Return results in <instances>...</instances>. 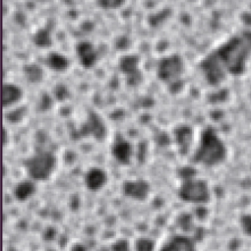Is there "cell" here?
Returning a JSON list of instances; mask_svg holds the SVG:
<instances>
[{"mask_svg": "<svg viewBox=\"0 0 251 251\" xmlns=\"http://www.w3.org/2000/svg\"><path fill=\"white\" fill-rule=\"evenodd\" d=\"M226 156V145L219 133L211 127L202 130L195 145L194 162L205 167H216L222 164Z\"/></svg>", "mask_w": 251, "mask_h": 251, "instance_id": "obj_1", "label": "cell"}, {"mask_svg": "<svg viewBox=\"0 0 251 251\" xmlns=\"http://www.w3.org/2000/svg\"><path fill=\"white\" fill-rule=\"evenodd\" d=\"M56 165L55 155L47 150H41L32 154L24 162L28 177L35 181L48 180L53 175Z\"/></svg>", "mask_w": 251, "mask_h": 251, "instance_id": "obj_2", "label": "cell"}, {"mask_svg": "<svg viewBox=\"0 0 251 251\" xmlns=\"http://www.w3.org/2000/svg\"><path fill=\"white\" fill-rule=\"evenodd\" d=\"M178 197L190 204L201 205L209 202L211 190L208 182L197 176L184 177L178 187Z\"/></svg>", "mask_w": 251, "mask_h": 251, "instance_id": "obj_3", "label": "cell"}, {"mask_svg": "<svg viewBox=\"0 0 251 251\" xmlns=\"http://www.w3.org/2000/svg\"><path fill=\"white\" fill-rule=\"evenodd\" d=\"M184 63L178 54H171L163 57L157 66L158 78L165 82L172 84L180 79L183 73Z\"/></svg>", "mask_w": 251, "mask_h": 251, "instance_id": "obj_4", "label": "cell"}, {"mask_svg": "<svg viewBox=\"0 0 251 251\" xmlns=\"http://www.w3.org/2000/svg\"><path fill=\"white\" fill-rule=\"evenodd\" d=\"M140 58L135 54L124 55L119 61V68L122 73L126 76L127 82L134 85L139 82L141 77L140 74Z\"/></svg>", "mask_w": 251, "mask_h": 251, "instance_id": "obj_5", "label": "cell"}, {"mask_svg": "<svg viewBox=\"0 0 251 251\" xmlns=\"http://www.w3.org/2000/svg\"><path fill=\"white\" fill-rule=\"evenodd\" d=\"M123 193L130 199L143 201L149 196L150 185L145 179H130L123 184Z\"/></svg>", "mask_w": 251, "mask_h": 251, "instance_id": "obj_6", "label": "cell"}, {"mask_svg": "<svg viewBox=\"0 0 251 251\" xmlns=\"http://www.w3.org/2000/svg\"><path fill=\"white\" fill-rule=\"evenodd\" d=\"M158 251H196L195 242L187 235L176 234L167 240Z\"/></svg>", "mask_w": 251, "mask_h": 251, "instance_id": "obj_7", "label": "cell"}, {"mask_svg": "<svg viewBox=\"0 0 251 251\" xmlns=\"http://www.w3.org/2000/svg\"><path fill=\"white\" fill-rule=\"evenodd\" d=\"M108 180L107 174L105 171L100 168H92L85 175V185L86 187L94 192L102 189Z\"/></svg>", "mask_w": 251, "mask_h": 251, "instance_id": "obj_8", "label": "cell"}, {"mask_svg": "<svg viewBox=\"0 0 251 251\" xmlns=\"http://www.w3.org/2000/svg\"><path fill=\"white\" fill-rule=\"evenodd\" d=\"M79 63L84 68H91L98 60V53L90 42H81L76 47Z\"/></svg>", "mask_w": 251, "mask_h": 251, "instance_id": "obj_9", "label": "cell"}, {"mask_svg": "<svg viewBox=\"0 0 251 251\" xmlns=\"http://www.w3.org/2000/svg\"><path fill=\"white\" fill-rule=\"evenodd\" d=\"M23 98L22 89L12 83H5L2 87V106L10 108L15 106Z\"/></svg>", "mask_w": 251, "mask_h": 251, "instance_id": "obj_10", "label": "cell"}, {"mask_svg": "<svg viewBox=\"0 0 251 251\" xmlns=\"http://www.w3.org/2000/svg\"><path fill=\"white\" fill-rule=\"evenodd\" d=\"M111 153L114 159L118 161V163L128 164L132 157V147L129 142L120 140L113 144Z\"/></svg>", "mask_w": 251, "mask_h": 251, "instance_id": "obj_11", "label": "cell"}, {"mask_svg": "<svg viewBox=\"0 0 251 251\" xmlns=\"http://www.w3.org/2000/svg\"><path fill=\"white\" fill-rule=\"evenodd\" d=\"M35 182V180L29 177L28 179H24L17 183L14 188V195L16 199H18L19 201H26L30 197H32L37 191V186Z\"/></svg>", "mask_w": 251, "mask_h": 251, "instance_id": "obj_12", "label": "cell"}, {"mask_svg": "<svg viewBox=\"0 0 251 251\" xmlns=\"http://www.w3.org/2000/svg\"><path fill=\"white\" fill-rule=\"evenodd\" d=\"M47 63L51 70L56 72H64L69 67V60L66 56L58 52H51L47 58Z\"/></svg>", "mask_w": 251, "mask_h": 251, "instance_id": "obj_13", "label": "cell"}, {"mask_svg": "<svg viewBox=\"0 0 251 251\" xmlns=\"http://www.w3.org/2000/svg\"><path fill=\"white\" fill-rule=\"evenodd\" d=\"M23 73L25 78L30 82V83H40L43 78H44V70L42 69L41 66L35 64V63H30L26 64L23 67Z\"/></svg>", "mask_w": 251, "mask_h": 251, "instance_id": "obj_14", "label": "cell"}, {"mask_svg": "<svg viewBox=\"0 0 251 251\" xmlns=\"http://www.w3.org/2000/svg\"><path fill=\"white\" fill-rule=\"evenodd\" d=\"M35 45L40 49H47L52 45L51 33L47 28H42L34 36L33 39Z\"/></svg>", "mask_w": 251, "mask_h": 251, "instance_id": "obj_15", "label": "cell"}, {"mask_svg": "<svg viewBox=\"0 0 251 251\" xmlns=\"http://www.w3.org/2000/svg\"><path fill=\"white\" fill-rule=\"evenodd\" d=\"M134 251H156V243L149 237H140L134 244Z\"/></svg>", "mask_w": 251, "mask_h": 251, "instance_id": "obj_16", "label": "cell"}, {"mask_svg": "<svg viewBox=\"0 0 251 251\" xmlns=\"http://www.w3.org/2000/svg\"><path fill=\"white\" fill-rule=\"evenodd\" d=\"M125 0H97V4L102 9H117L120 8Z\"/></svg>", "mask_w": 251, "mask_h": 251, "instance_id": "obj_17", "label": "cell"}, {"mask_svg": "<svg viewBox=\"0 0 251 251\" xmlns=\"http://www.w3.org/2000/svg\"><path fill=\"white\" fill-rule=\"evenodd\" d=\"M111 251H131V246L127 240L118 239L112 244Z\"/></svg>", "mask_w": 251, "mask_h": 251, "instance_id": "obj_18", "label": "cell"}]
</instances>
